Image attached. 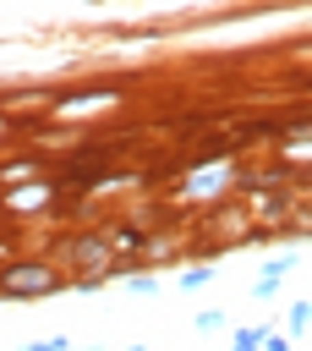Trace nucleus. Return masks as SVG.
<instances>
[{
	"instance_id": "obj_3",
	"label": "nucleus",
	"mask_w": 312,
	"mask_h": 351,
	"mask_svg": "<svg viewBox=\"0 0 312 351\" xmlns=\"http://www.w3.org/2000/svg\"><path fill=\"white\" fill-rule=\"evenodd\" d=\"M27 351H66V340H33Z\"/></svg>"
},
{
	"instance_id": "obj_1",
	"label": "nucleus",
	"mask_w": 312,
	"mask_h": 351,
	"mask_svg": "<svg viewBox=\"0 0 312 351\" xmlns=\"http://www.w3.org/2000/svg\"><path fill=\"white\" fill-rule=\"evenodd\" d=\"M55 285H60V274L44 269V263H5L0 269V291L5 296H33V291H55Z\"/></svg>"
},
{
	"instance_id": "obj_2",
	"label": "nucleus",
	"mask_w": 312,
	"mask_h": 351,
	"mask_svg": "<svg viewBox=\"0 0 312 351\" xmlns=\"http://www.w3.org/2000/svg\"><path fill=\"white\" fill-rule=\"evenodd\" d=\"M257 340H263V335H257V329H246V335L235 340V351H257Z\"/></svg>"
}]
</instances>
